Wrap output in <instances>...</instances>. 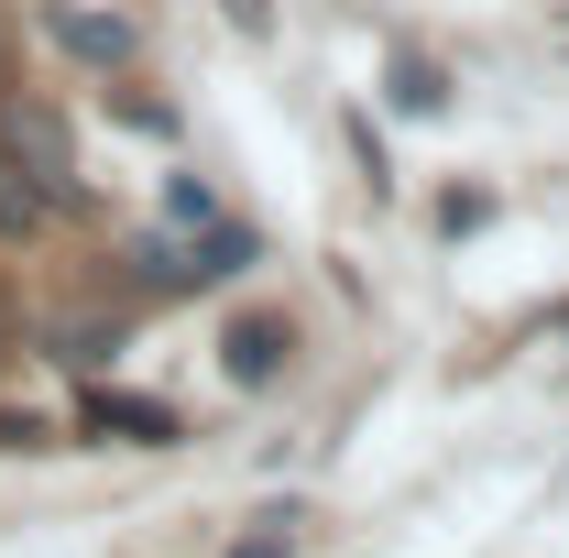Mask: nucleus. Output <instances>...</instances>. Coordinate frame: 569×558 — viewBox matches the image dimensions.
I'll return each mask as SVG.
<instances>
[{"label":"nucleus","instance_id":"f257e3e1","mask_svg":"<svg viewBox=\"0 0 569 558\" xmlns=\"http://www.w3.org/2000/svg\"><path fill=\"white\" fill-rule=\"evenodd\" d=\"M88 438H132V449H164V438H176V406H153V395H88Z\"/></svg>","mask_w":569,"mask_h":558},{"label":"nucleus","instance_id":"20e7f679","mask_svg":"<svg viewBox=\"0 0 569 558\" xmlns=\"http://www.w3.org/2000/svg\"><path fill=\"white\" fill-rule=\"evenodd\" d=\"M559 329H569V318H559Z\"/></svg>","mask_w":569,"mask_h":558},{"label":"nucleus","instance_id":"7ed1b4c3","mask_svg":"<svg viewBox=\"0 0 569 558\" xmlns=\"http://www.w3.org/2000/svg\"><path fill=\"white\" fill-rule=\"evenodd\" d=\"M230 558H296V548H284V537H241Z\"/></svg>","mask_w":569,"mask_h":558},{"label":"nucleus","instance_id":"f03ea898","mask_svg":"<svg viewBox=\"0 0 569 558\" xmlns=\"http://www.w3.org/2000/svg\"><path fill=\"white\" fill-rule=\"evenodd\" d=\"M219 350H230V383H263V372H274L296 340H284V318H241V329H230Z\"/></svg>","mask_w":569,"mask_h":558}]
</instances>
